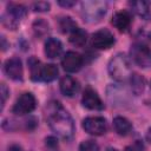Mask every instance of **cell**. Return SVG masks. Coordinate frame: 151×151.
I'll list each match as a JSON object with an SVG mask.
<instances>
[{
	"mask_svg": "<svg viewBox=\"0 0 151 151\" xmlns=\"http://www.w3.org/2000/svg\"><path fill=\"white\" fill-rule=\"evenodd\" d=\"M112 25L120 32H126L131 25V17L126 11L117 12L112 18Z\"/></svg>",
	"mask_w": 151,
	"mask_h": 151,
	"instance_id": "obj_13",
	"label": "cell"
},
{
	"mask_svg": "<svg viewBox=\"0 0 151 151\" xmlns=\"http://www.w3.org/2000/svg\"><path fill=\"white\" fill-rule=\"evenodd\" d=\"M33 8L37 12H46V11H50V4L45 1H39L33 5Z\"/></svg>",
	"mask_w": 151,
	"mask_h": 151,
	"instance_id": "obj_24",
	"label": "cell"
},
{
	"mask_svg": "<svg viewBox=\"0 0 151 151\" xmlns=\"http://www.w3.org/2000/svg\"><path fill=\"white\" fill-rule=\"evenodd\" d=\"M129 80H130V87L132 93L136 96L142 94V92L145 88V79L138 73H132Z\"/></svg>",
	"mask_w": 151,
	"mask_h": 151,
	"instance_id": "obj_18",
	"label": "cell"
},
{
	"mask_svg": "<svg viewBox=\"0 0 151 151\" xmlns=\"http://www.w3.org/2000/svg\"><path fill=\"white\" fill-rule=\"evenodd\" d=\"M107 151H118V150H117V149H112V147H110Z\"/></svg>",
	"mask_w": 151,
	"mask_h": 151,
	"instance_id": "obj_30",
	"label": "cell"
},
{
	"mask_svg": "<svg viewBox=\"0 0 151 151\" xmlns=\"http://www.w3.org/2000/svg\"><path fill=\"white\" fill-rule=\"evenodd\" d=\"M58 4L63 7H71L76 4V1H63V0H60V1H58Z\"/></svg>",
	"mask_w": 151,
	"mask_h": 151,
	"instance_id": "obj_27",
	"label": "cell"
},
{
	"mask_svg": "<svg viewBox=\"0 0 151 151\" xmlns=\"http://www.w3.org/2000/svg\"><path fill=\"white\" fill-rule=\"evenodd\" d=\"M81 103L88 110H103L104 109V104H103L101 99L99 98L98 93L90 86H87L85 88V91L83 93Z\"/></svg>",
	"mask_w": 151,
	"mask_h": 151,
	"instance_id": "obj_8",
	"label": "cell"
},
{
	"mask_svg": "<svg viewBox=\"0 0 151 151\" xmlns=\"http://www.w3.org/2000/svg\"><path fill=\"white\" fill-rule=\"evenodd\" d=\"M83 127L92 136H101L107 131V123L103 117H87L83 122Z\"/></svg>",
	"mask_w": 151,
	"mask_h": 151,
	"instance_id": "obj_6",
	"label": "cell"
},
{
	"mask_svg": "<svg viewBox=\"0 0 151 151\" xmlns=\"http://www.w3.org/2000/svg\"><path fill=\"white\" fill-rule=\"evenodd\" d=\"M7 15H8V18H11V20H8L9 24L7 26L15 27L17 22L20 21L26 15V8L19 4H9L7 6Z\"/></svg>",
	"mask_w": 151,
	"mask_h": 151,
	"instance_id": "obj_12",
	"label": "cell"
},
{
	"mask_svg": "<svg viewBox=\"0 0 151 151\" xmlns=\"http://www.w3.org/2000/svg\"><path fill=\"white\" fill-rule=\"evenodd\" d=\"M130 6H131L132 11L140 18H143L145 20H149L151 18L150 7L145 1H132V2H130Z\"/></svg>",
	"mask_w": 151,
	"mask_h": 151,
	"instance_id": "obj_17",
	"label": "cell"
},
{
	"mask_svg": "<svg viewBox=\"0 0 151 151\" xmlns=\"http://www.w3.org/2000/svg\"><path fill=\"white\" fill-rule=\"evenodd\" d=\"M107 70H109L110 76L117 81L129 80L132 74L130 60L125 54H122V53L114 55L110 60Z\"/></svg>",
	"mask_w": 151,
	"mask_h": 151,
	"instance_id": "obj_2",
	"label": "cell"
},
{
	"mask_svg": "<svg viewBox=\"0 0 151 151\" xmlns=\"http://www.w3.org/2000/svg\"><path fill=\"white\" fill-rule=\"evenodd\" d=\"M47 123L51 130L64 139H70L74 133V124L70 113L58 101L50 103L47 107Z\"/></svg>",
	"mask_w": 151,
	"mask_h": 151,
	"instance_id": "obj_1",
	"label": "cell"
},
{
	"mask_svg": "<svg viewBox=\"0 0 151 151\" xmlns=\"http://www.w3.org/2000/svg\"><path fill=\"white\" fill-rule=\"evenodd\" d=\"M70 42L73 45V46H77V47H83L86 41H87V33L81 29V28H76L73 29L71 33H70Z\"/></svg>",
	"mask_w": 151,
	"mask_h": 151,
	"instance_id": "obj_19",
	"label": "cell"
},
{
	"mask_svg": "<svg viewBox=\"0 0 151 151\" xmlns=\"http://www.w3.org/2000/svg\"><path fill=\"white\" fill-rule=\"evenodd\" d=\"M58 67L54 64H46L42 65L41 72H40V81H53L58 77Z\"/></svg>",
	"mask_w": 151,
	"mask_h": 151,
	"instance_id": "obj_16",
	"label": "cell"
},
{
	"mask_svg": "<svg viewBox=\"0 0 151 151\" xmlns=\"http://www.w3.org/2000/svg\"><path fill=\"white\" fill-rule=\"evenodd\" d=\"M44 51H45V54L47 58L55 59V58L60 57V54L63 52V45L58 39L48 38L45 42V50Z\"/></svg>",
	"mask_w": 151,
	"mask_h": 151,
	"instance_id": "obj_14",
	"label": "cell"
},
{
	"mask_svg": "<svg viewBox=\"0 0 151 151\" xmlns=\"http://www.w3.org/2000/svg\"><path fill=\"white\" fill-rule=\"evenodd\" d=\"M146 139H147V142L151 144V127H149V130H147V132H146Z\"/></svg>",
	"mask_w": 151,
	"mask_h": 151,
	"instance_id": "obj_29",
	"label": "cell"
},
{
	"mask_svg": "<svg viewBox=\"0 0 151 151\" xmlns=\"http://www.w3.org/2000/svg\"><path fill=\"white\" fill-rule=\"evenodd\" d=\"M8 151H21V149H20V146H18V145H12V146H9Z\"/></svg>",
	"mask_w": 151,
	"mask_h": 151,
	"instance_id": "obj_28",
	"label": "cell"
},
{
	"mask_svg": "<svg viewBox=\"0 0 151 151\" xmlns=\"http://www.w3.org/2000/svg\"><path fill=\"white\" fill-rule=\"evenodd\" d=\"M150 86H151V84H150Z\"/></svg>",
	"mask_w": 151,
	"mask_h": 151,
	"instance_id": "obj_32",
	"label": "cell"
},
{
	"mask_svg": "<svg viewBox=\"0 0 151 151\" xmlns=\"http://www.w3.org/2000/svg\"><path fill=\"white\" fill-rule=\"evenodd\" d=\"M149 39H150V40H151V32H150V33H149Z\"/></svg>",
	"mask_w": 151,
	"mask_h": 151,
	"instance_id": "obj_31",
	"label": "cell"
},
{
	"mask_svg": "<svg viewBox=\"0 0 151 151\" xmlns=\"http://www.w3.org/2000/svg\"><path fill=\"white\" fill-rule=\"evenodd\" d=\"M114 45V37L107 29H100L92 35V46L98 50H109Z\"/></svg>",
	"mask_w": 151,
	"mask_h": 151,
	"instance_id": "obj_7",
	"label": "cell"
},
{
	"mask_svg": "<svg viewBox=\"0 0 151 151\" xmlns=\"http://www.w3.org/2000/svg\"><path fill=\"white\" fill-rule=\"evenodd\" d=\"M60 91L64 96L66 97H73L76 96L79 90H80V85H79V81L77 79H74L73 77L71 76H65L60 79Z\"/></svg>",
	"mask_w": 151,
	"mask_h": 151,
	"instance_id": "obj_11",
	"label": "cell"
},
{
	"mask_svg": "<svg viewBox=\"0 0 151 151\" xmlns=\"http://www.w3.org/2000/svg\"><path fill=\"white\" fill-rule=\"evenodd\" d=\"M35 104H37V100H35L34 96L32 93H29V92H26V93H22L15 100L12 111L15 114L22 116V114L32 112L35 109Z\"/></svg>",
	"mask_w": 151,
	"mask_h": 151,
	"instance_id": "obj_5",
	"label": "cell"
},
{
	"mask_svg": "<svg viewBox=\"0 0 151 151\" xmlns=\"http://www.w3.org/2000/svg\"><path fill=\"white\" fill-rule=\"evenodd\" d=\"M131 57L133 61L140 67H150L151 66V50L142 42H136L131 46L130 50Z\"/></svg>",
	"mask_w": 151,
	"mask_h": 151,
	"instance_id": "obj_4",
	"label": "cell"
},
{
	"mask_svg": "<svg viewBox=\"0 0 151 151\" xmlns=\"http://www.w3.org/2000/svg\"><path fill=\"white\" fill-rule=\"evenodd\" d=\"M107 4L100 0H87L81 4V15L85 21L96 24L106 14Z\"/></svg>",
	"mask_w": 151,
	"mask_h": 151,
	"instance_id": "obj_3",
	"label": "cell"
},
{
	"mask_svg": "<svg viewBox=\"0 0 151 151\" xmlns=\"http://www.w3.org/2000/svg\"><path fill=\"white\" fill-rule=\"evenodd\" d=\"M79 151H99V147L94 140H84L79 146Z\"/></svg>",
	"mask_w": 151,
	"mask_h": 151,
	"instance_id": "obj_23",
	"label": "cell"
},
{
	"mask_svg": "<svg viewBox=\"0 0 151 151\" xmlns=\"http://www.w3.org/2000/svg\"><path fill=\"white\" fill-rule=\"evenodd\" d=\"M125 151H144V145H143L139 140H137V142H134L133 144L129 145V146L125 149Z\"/></svg>",
	"mask_w": 151,
	"mask_h": 151,
	"instance_id": "obj_25",
	"label": "cell"
},
{
	"mask_svg": "<svg viewBox=\"0 0 151 151\" xmlns=\"http://www.w3.org/2000/svg\"><path fill=\"white\" fill-rule=\"evenodd\" d=\"M0 93H1V107H4V105L6 103V99H7V96H8V90H7L5 84H1Z\"/></svg>",
	"mask_w": 151,
	"mask_h": 151,
	"instance_id": "obj_26",
	"label": "cell"
},
{
	"mask_svg": "<svg viewBox=\"0 0 151 151\" xmlns=\"http://www.w3.org/2000/svg\"><path fill=\"white\" fill-rule=\"evenodd\" d=\"M113 127H114L116 132H117L119 136H127V134H130L131 131H132V125H131V123H130L126 118L120 117V116L114 117V119H113Z\"/></svg>",
	"mask_w": 151,
	"mask_h": 151,
	"instance_id": "obj_15",
	"label": "cell"
},
{
	"mask_svg": "<svg viewBox=\"0 0 151 151\" xmlns=\"http://www.w3.org/2000/svg\"><path fill=\"white\" fill-rule=\"evenodd\" d=\"M41 67H42V64L32 58L29 60V70H31V78L32 80L34 81H40V72H41Z\"/></svg>",
	"mask_w": 151,
	"mask_h": 151,
	"instance_id": "obj_20",
	"label": "cell"
},
{
	"mask_svg": "<svg viewBox=\"0 0 151 151\" xmlns=\"http://www.w3.org/2000/svg\"><path fill=\"white\" fill-rule=\"evenodd\" d=\"M83 63H84L83 57L79 53L73 52V51L67 52L63 57V60H61V65H63L64 70L67 71V72H77V71H79L81 68V66H83Z\"/></svg>",
	"mask_w": 151,
	"mask_h": 151,
	"instance_id": "obj_9",
	"label": "cell"
},
{
	"mask_svg": "<svg viewBox=\"0 0 151 151\" xmlns=\"http://www.w3.org/2000/svg\"><path fill=\"white\" fill-rule=\"evenodd\" d=\"M4 71L6 76L13 80H21L22 79V64L19 58H11L7 59L4 64Z\"/></svg>",
	"mask_w": 151,
	"mask_h": 151,
	"instance_id": "obj_10",
	"label": "cell"
},
{
	"mask_svg": "<svg viewBox=\"0 0 151 151\" xmlns=\"http://www.w3.org/2000/svg\"><path fill=\"white\" fill-rule=\"evenodd\" d=\"M59 26H60V28H61V31H63L64 33H68V32L71 33L73 29L77 28L74 21H73L70 17H64L63 19H60Z\"/></svg>",
	"mask_w": 151,
	"mask_h": 151,
	"instance_id": "obj_21",
	"label": "cell"
},
{
	"mask_svg": "<svg viewBox=\"0 0 151 151\" xmlns=\"http://www.w3.org/2000/svg\"><path fill=\"white\" fill-rule=\"evenodd\" d=\"M33 29L37 35L41 37V35H45L47 32H48V25L42 21V20H39V21H35L34 25H33Z\"/></svg>",
	"mask_w": 151,
	"mask_h": 151,
	"instance_id": "obj_22",
	"label": "cell"
}]
</instances>
